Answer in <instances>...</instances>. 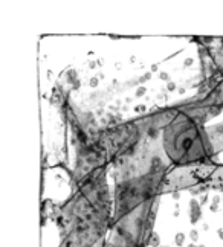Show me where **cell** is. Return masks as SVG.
Segmentation results:
<instances>
[{
  "instance_id": "6da1fadb",
  "label": "cell",
  "mask_w": 223,
  "mask_h": 247,
  "mask_svg": "<svg viewBox=\"0 0 223 247\" xmlns=\"http://www.w3.org/2000/svg\"><path fill=\"white\" fill-rule=\"evenodd\" d=\"M200 217H202L200 203H199L196 198H193V200L189 201V223L194 226V224L200 220Z\"/></svg>"
},
{
  "instance_id": "7a4b0ae2",
  "label": "cell",
  "mask_w": 223,
  "mask_h": 247,
  "mask_svg": "<svg viewBox=\"0 0 223 247\" xmlns=\"http://www.w3.org/2000/svg\"><path fill=\"white\" fill-rule=\"evenodd\" d=\"M165 168H164V163L162 160L159 159L157 156H154L151 159V163H150V174H154V176H159V173H162Z\"/></svg>"
},
{
  "instance_id": "3957f363",
  "label": "cell",
  "mask_w": 223,
  "mask_h": 247,
  "mask_svg": "<svg viewBox=\"0 0 223 247\" xmlns=\"http://www.w3.org/2000/svg\"><path fill=\"white\" fill-rule=\"evenodd\" d=\"M161 244V236L156 233V232H151L148 235V240H147V246L150 247H159Z\"/></svg>"
},
{
  "instance_id": "277c9868",
  "label": "cell",
  "mask_w": 223,
  "mask_h": 247,
  "mask_svg": "<svg viewBox=\"0 0 223 247\" xmlns=\"http://www.w3.org/2000/svg\"><path fill=\"white\" fill-rule=\"evenodd\" d=\"M67 81H69L72 86L78 81V79H76V70H75V69H69V70H67Z\"/></svg>"
},
{
  "instance_id": "5b68a950",
  "label": "cell",
  "mask_w": 223,
  "mask_h": 247,
  "mask_svg": "<svg viewBox=\"0 0 223 247\" xmlns=\"http://www.w3.org/2000/svg\"><path fill=\"white\" fill-rule=\"evenodd\" d=\"M174 241H176V246L182 247L184 244H185V235H184L182 232L176 233V236H174Z\"/></svg>"
},
{
  "instance_id": "8992f818",
  "label": "cell",
  "mask_w": 223,
  "mask_h": 247,
  "mask_svg": "<svg viewBox=\"0 0 223 247\" xmlns=\"http://www.w3.org/2000/svg\"><path fill=\"white\" fill-rule=\"evenodd\" d=\"M157 134H159V128H157V127H154V125H151L148 130H147V136H150L151 139L157 137Z\"/></svg>"
},
{
  "instance_id": "52a82bcc",
  "label": "cell",
  "mask_w": 223,
  "mask_h": 247,
  "mask_svg": "<svg viewBox=\"0 0 223 247\" xmlns=\"http://www.w3.org/2000/svg\"><path fill=\"white\" fill-rule=\"evenodd\" d=\"M189 238H191L193 243H196V241L199 240V232H197L196 229H191V232H189Z\"/></svg>"
},
{
  "instance_id": "ba28073f",
  "label": "cell",
  "mask_w": 223,
  "mask_h": 247,
  "mask_svg": "<svg viewBox=\"0 0 223 247\" xmlns=\"http://www.w3.org/2000/svg\"><path fill=\"white\" fill-rule=\"evenodd\" d=\"M134 111H136V113H144V111H147V106H144V104H139V106L134 107Z\"/></svg>"
},
{
  "instance_id": "9c48e42d",
  "label": "cell",
  "mask_w": 223,
  "mask_h": 247,
  "mask_svg": "<svg viewBox=\"0 0 223 247\" xmlns=\"http://www.w3.org/2000/svg\"><path fill=\"white\" fill-rule=\"evenodd\" d=\"M145 92H147V88H145V87H139L138 90H136V96H138V98H141V96H144V93H145Z\"/></svg>"
},
{
  "instance_id": "30bf717a",
  "label": "cell",
  "mask_w": 223,
  "mask_h": 247,
  "mask_svg": "<svg viewBox=\"0 0 223 247\" xmlns=\"http://www.w3.org/2000/svg\"><path fill=\"white\" fill-rule=\"evenodd\" d=\"M176 83H173V81H170V83H167V90L168 92H173V90H176Z\"/></svg>"
},
{
  "instance_id": "8fae6325",
  "label": "cell",
  "mask_w": 223,
  "mask_h": 247,
  "mask_svg": "<svg viewBox=\"0 0 223 247\" xmlns=\"http://www.w3.org/2000/svg\"><path fill=\"white\" fill-rule=\"evenodd\" d=\"M194 64V58H186L185 61H184V66L185 67H189V66H193Z\"/></svg>"
},
{
  "instance_id": "7c38bea8",
  "label": "cell",
  "mask_w": 223,
  "mask_h": 247,
  "mask_svg": "<svg viewBox=\"0 0 223 247\" xmlns=\"http://www.w3.org/2000/svg\"><path fill=\"white\" fill-rule=\"evenodd\" d=\"M159 78H161V79H164V81H168V83H170V76H168L167 72H161V73H159Z\"/></svg>"
},
{
  "instance_id": "4fadbf2b",
  "label": "cell",
  "mask_w": 223,
  "mask_h": 247,
  "mask_svg": "<svg viewBox=\"0 0 223 247\" xmlns=\"http://www.w3.org/2000/svg\"><path fill=\"white\" fill-rule=\"evenodd\" d=\"M98 84H99V78H92V79H90V86H92V87H96Z\"/></svg>"
},
{
  "instance_id": "5bb4252c",
  "label": "cell",
  "mask_w": 223,
  "mask_h": 247,
  "mask_svg": "<svg viewBox=\"0 0 223 247\" xmlns=\"http://www.w3.org/2000/svg\"><path fill=\"white\" fill-rule=\"evenodd\" d=\"M209 209H211V211H212V212H217V211H219V204H216V203H212V204L209 206Z\"/></svg>"
},
{
  "instance_id": "9a60e30c",
  "label": "cell",
  "mask_w": 223,
  "mask_h": 247,
  "mask_svg": "<svg viewBox=\"0 0 223 247\" xmlns=\"http://www.w3.org/2000/svg\"><path fill=\"white\" fill-rule=\"evenodd\" d=\"M212 203H216V204H220V195H216V197L212 198Z\"/></svg>"
},
{
  "instance_id": "2e32d148",
  "label": "cell",
  "mask_w": 223,
  "mask_h": 247,
  "mask_svg": "<svg viewBox=\"0 0 223 247\" xmlns=\"http://www.w3.org/2000/svg\"><path fill=\"white\" fill-rule=\"evenodd\" d=\"M217 235H219V238H220V240H223V229L217 230Z\"/></svg>"
},
{
  "instance_id": "e0dca14e",
  "label": "cell",
  "mask_w": 223,
  "mask_h": 247,
  "mask_svg": "<svg viewBox=\"0 0 223 247\" xmlns=\"http://www.w3.org/2000/svg\"><path fill=\"white\" fill-rule=\"evenodd\" d=\"M179 197H180V194H179V192H173V198H174V200H177Z\"/></svg>"
},
{
  "instance_id": "ac0fdd59",
  "label": "cell",
  "mask_w": 223,
  "mask_h": 247,
  "mask_svg": "<svg viewBox=\"0 0 223 247\" xmlns=\"http://www.w3.org/2000/svg\"><path fill=\"white\" fill-rule=\"evenodd\" d=\"M151 72H157V66H156V64L151 66Z\"/></svg>"
},
{
  "instance_id": "d6986e66",
  "label": "cell",
  "mask_w": 223,
  "mask_h": 247,
  "mask_svg": "<svg viewBox=\"0 0 223 247\" xmlns=\"http://www.w3.org/2000/svg\"><path fill=\"white\" fill-rule=\"evenodd\" d=\"M202 229L206 232V230H209V226H208V224H203V227H202Z\"/></svg>"
},
{
  "instance_id": "ffe728a7",
  "label": "cell",
  "mask_w": 223,
  "mask_h": 247,
  "mask_svg": "<svg viewBox=\"0 0 223 247\" xmlns=\"http://www.w3.org/2000/svg\"><path fill=\"white\" fill-rule=\"evenodd\" d=\"M95 66H96V64H95V63H93V61H90V63H89V67H92V69H93V67H95Z\"/></svg>"
},
{
  "instance_id": "44dd1931",
  "label": "cell",
  "mask_w": 223,
  "mask_h": 247,
  "mask_svg": "<svg viewBox=\"0 0 223 247\" xmlns=\"http://www.w3.org/2000/svg\"><path fill=\"white\" fill-rule=\"evenodd\" d=\"M222 201H223V198H222Z\"/></svg>"
}]
</instances>
